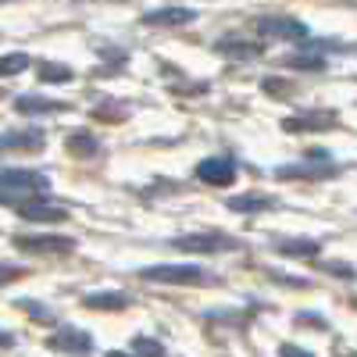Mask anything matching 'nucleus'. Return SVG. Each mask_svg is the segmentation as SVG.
Instances as JSON below:
<instances>
[{"label": "nucleus", "mask_w": 357, "mask_h": 357, "mask_svg": "<svg viewBox=\"0 0 357 357\" xmlns=\"http://www.w3.org/2000/svg\"><path fill=\"white\" fill-rule=\"evenodd\" d=\"M50 193V178L43 172H25V168H4V178H0V197H4L8 207H18L22 200L33 197H47Z\"/></svg>", "instance_id": "f257e3e1"}, {"label": "nucleus", "mask_w": 357, "mask_h": 357, "mask_svg": "<svg viewBox=\"0 0 357 357\" xmlns=\"http://www.w3.org/2000/svg\"><path fill=\"white\" fill-rule=\"evenodd\" d=\"M139 279L168 282V286H197V282H207V272L200 264H151L139 272Z\"/></svg>", "instance_id": "f03ea898"}, {"label": "nucleus", "mask_w": 357, "mask_h": 357, "mask_svg": "<svg viewBox=\"0 0 357 357\" xmlns=\"http://www.w3.org/2000/svg\"><path fill=\"white\" fill-rule=\"evenodd\" d=\"M175 250H186V254H222V250H240V240L225 232H190V236H178Z\"/></svg>", "instance_id": "7ed1b4c3"}, {"label": "nucleus", "mask_w": 357, "mask_h": 357, "mask_svg": "<svg viewBox=\"0 0 357 357\" xmlns=\"http://www.w3.org/2000/svg\"><path fill=\"white\" fill-rule=\"evenodd\" d=\"M257 36L264 40H289V43H307V25L304 22H296L289 15H268L257 22Z\"/></svg>", "instance_id": "20e7f679"}, {"label": "nucleus", "mask_w": 357, "mask_h": 357, "mask_svg": "<svg viewBox=\"0 0 357 357\" xmlns=\"http://www.w3.org/2000/svg\"><path fill=\"white\" fill-rule=\"evenodd\" d=\"M197 178L207 186H229L236 183V161L229 154H215V158H204L197 165Z\"/></svg>", "instance_id": "39448f33"}, {"label": "nucleus", "mask_w": 357, "mask_h": 357, "mask_svg": "<svg viewBox=\"0 0 357 357\" xmlns=\"http://www.w3.org/2000/svg\"><path fill=\"white\" fill-rule=\"evenodd\" d=\"M47 347L50 350H57V354H72V357H86V354H93V336L89 333H82V329H57L50 340H47Z\"/></svg>", "instance_id": "423d86ee"}, {"label": "nucleus", "mask_w": 357, "mask_h": 357, "mask_svg": "<svg viewBox=\"0 0 357 357\" xmlns=\"http://www.w3.org/2000/svg\"><path fill=\"white\" fill-rule=\"evenodd\" d=\"M15 211H18L22 218H29V222H65V218H68L65 207H61V204H54V200H47V197L22 200Z\"/></svg>", "instance_id": "0eeeda50"}, {"label": "nucleus", "mask_w": 357, "mask_h": 357, "mask_svg": "<svg viewBox=\"0 0 357 357\" xmlns=\"http://www.w3.org/2000/svg\"><path fill=\"white\" fill-rule=\"evenodd\" d=\"M15 243L25 254H72L75 250V240H68V236H18Z\"/></svg>", "instance_id": "6e6552de"}, {"label": "nucleus", "mask_w": 357, "mask_h": 357, "mask_svg": "<svg viewBox=\"0 0 357 357\" xmlns=\"http://www.w3.org/2000/svg\"><path fill=\"white\" fill-rule=\"evenodd\" d=\"M340 122L336 111H314V114H289L282 118L286 132H314V129H333Z\"/></svg>", "instance_id": "1a4fd4ad"}, {"label": "nucleus", "mask_w": 357, "mask_h": 357, "mask_svg": "<svg viewBox=\"0 0 357 357\" xmlns=\"http://www.w3.org/2000/svg\"><path fill=\"white\" fill-rule=\"evenodd\" d=\"M193 18H197V11L186 4H168V8H154L143 15L146 25H190Z\"/></svg>", "instance_id": "9d476101"}, {"label": "nucleus", "mask_w": 357, "mask_h": 357, "mask_svg": "<svg viewBox=\"0 0 357 357\" xmlns=\"http://www.w3.org/2000/svg\"><path fill=\"white\" fill-rule=\"evenodd\" d=\"M0 143H4V151H40L47 136L40 129H8Z\"/></svg>", "instance_id": "9b49d317"}, {"label": "nucleus", "mask_w": 357, "mask_h": 357, "mask_svg": "<svg viewBox=\"0 0 357 357\" xmlns=\"http://www.w3.org/2000/svg\"><path fill=\"white\" fill-rule=\"evenodd\" d=\"M279 200L268 197V193H240V197H229V207L240 215H257V211H272Z\"/></svg>", "instance_id": "f8f14e48"}, {"label": "nucleus", "mask_w": 357, "mask_h": 357, "mask_svg": "<svg viewBox=\"0 0 357 357\" xmlns=\"http://www.w3.org/2000/svg\"><path fill=\"white\" fill-rule=\"evenodd\" d=\"M82 304L93 311H122V307H129V296L118 289H104V293H86Z\"/></svg>", "instance_id": "ddd939ff"}, {"label": "nucleus", "mask_w": 357, "mask_h": 357, "mask_svg": "<svg viewBox=\"0 0 357 357\" xmlns=\"http://www.w3.org/2000/svg\"><path fill=\"white\" fill-rule=\"evenodd\" d=\"M15 107H18L22 114H61V111H65L61 100H43V97H18Z\"/></svg>", "instance_id": "4468645a"}, {"label": "nucleus", "mask_w": 357, "mask_h": 357, "mask_svg": "<svg viewBox=\"0 0 357 357\" xmlns=\"http://www.w3.org/2000/svg\"><path fill=\"white\" fill-rule=\"evenodd\" d=\"M272 250L286 254V257H314L318 254V240H275Z\"/></svg>", "instance_id": "2eb2a0df"}, {"label": "nucleus", "mask_w": 357, "mask_h": 357, "mask_svg": "<svg viewBox=\"0 0 357 357\" xmlns=\"http://www.w3.org/2000/svg\"><path fill=\"white\" fill-rule=\"evenodd\" d=\"M333 172H336V165H286V168H279V178H321Z\"/></svg>", "instance_id": "dca6fc26"}, {"label": "nucleus", "mask_w": 357, "mask_h": 357, "mask_svg": "<svg viewBox=\"0 0 357 357\" xmlns=\"http://www.w3.org/2000/svg\"><path fill=\"white\" fill-rule=\"evenodd\" d=\"M68 151H72L75 158H93V154L100 151V143H97L93 132H75V136H68Z\"/></svg>", "instance_id": "f3484780"}, {"label": "nucleus", "mask_w": 357, "mask_h": 357, "mask_svg": "<svg viewBox=\"0 0 357 357\" xmlns=\"http://www.w3.org/2000/svg\"><path fill=\"white\" fill-rule=\"evenodd\" d=\"M257 43H240V40H222L218 43V54H225V57H257Z\"/></svg>", "instance_id": "a211bd4d"}, {"label": "nucleus", "mask_w": 357, "mask_h": 357, "mask_svg": "<svg viewBox=\"0 0 357 357\" xmlns=\"http://www.w3.org/2000/svg\"><path fill=\"white\" fill-rule=\"evenodd\" d=\"M132 350H136V357H165V347L158 340H151V336H136Z\"/></svg>", "instance_id": "6ab92c4d"}, {"label": "nucleus", "mask_w": 357, "mask_h": 357, "mask_svg": "<svg viewBox=\"0 0 357 357\" xmlns=\"http://www.w3.org/2000/svg\"><path fill=\"white\" fill-rule=\"evenodd\" d=\"M289 68H301V72H321L325 68V61H321V57L318 54H296V57H289Z\"/></svg>", "instance_id": "aec40b11"}, {"label": "nucleus", "mask_w": 357, "mask_h": 357, "mask_svg": "<svg viewBox=\"0 0 357 357\" xmlns=\"http://www.w3.org/2000/svg\"><path fill=\"white\" fill-rule=\"evenodd\" d=\"M40 79L43 82H68L72 79V68H65V65H43L40 68Z\"/></svg>", "instance_id": "412c9836"}, {"label": "nucleus", "mask_w": 357, "mask_h": 357, "mask_svg": "<svg viewBox=\"0 0 357 357\" xmlns=\"http://www.w3.org/2000/svg\"><path fill=\"white\" fill-rule=\"evenodd\" d=\"M25 65H29L25 54H8V57H4V75H18Z\"/></svg>", "instance_id": "4be33fe9"}, {"label": "nucleus", "mask_w": 357, "mask_h": 357, "mask_svg": "<svg viewBox=\"0 0 357 357\" xmlns=\"http://www.w3.org/2000/svg\"><path fill=\"white\" fill-rule=\"evenodd\" d=\"M18 304H22L29 314H33V318H40V321H54V314H50V311H43L36 301H18Z\"/></svg>", "instance_id": "5701e85b"}, {"label": "nucleus", "mask_w": 357, "mask_h": 357, "mask_svg": "<svg viewBox=\"0 0 357 357\" xmlns=\"http://www.w3.org/2000/svg\"><path fill=\"white\" fill-rule=\"evenodd\" d=\"M279 357H314V354L304 350V347H296V343H282L279 347Z\"/></svg>", "instance_id": "b1692460"}, {"label": "nucleus", "mask_w": 357, "mask_h": 357, "mask_svg": "<svg viewBox=\"0 0 357 357\" xmlns=\"http://www.w3.org/2000/svg\"><path fill=\"white\" fill-rule=\"evenodd\" d=\"M325 268H329V272H336V275H343V279H350V275H354L350 268H347V264H340V261H329Z\"/></svg>", "instance_id": "393cba45"}, {"label": "nucleus", "mask_w": 357, "mask_h": 357, "mask_svg": "<svg viewBox=\"0 0 357 357\" xmlns=\"http://www.w3.org/2000/svg\"><path fill=\"white\" fill-rule=\"evenodd\" d=\"M107 357H129V354H122V350H111Z\"/></svg>", "instance_id": "a878e982"}]
</instances>
